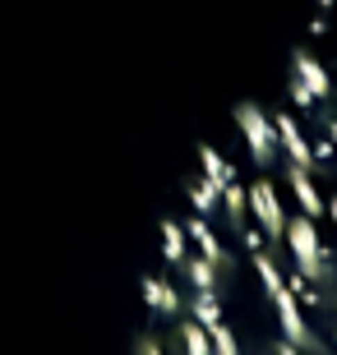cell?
I'll return each mask as SVG.
<instances>
[{
  "label": "cell",
  "instance_id": "cell-1",
  "mask_svg": "<svg viewBox=\"0 0 337 355\" xmlns=\"http://www.w3.org/2000/svg\"><path fill=\"white\" fill-rule=\"evenodd\" d=\"M139 355H337V42L204 157L153 268Z\"/></svg>",
  "mask_w": 337,
  "mask_h": 355
}]
</instances>
